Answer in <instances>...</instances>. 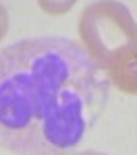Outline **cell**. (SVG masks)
<instances>
[{
  "instance_id": "cell-1",
  "label": "cell",
  "mask_w": 137,
  "mask_h": 155,
  "mask_svg": "<svg viewBox=\"0 0 137 155\" xmlns=\"http://www.w3.org/2000/svg\"><path fill=\"white\" fill-rule=\"evenodd\" d=\"M110 81L83 46L36 37L0 50V147L69 153L104 114Z\"/></svg>"
},
{
  "instance_id": "cell-2",
  "label": "cell",
  "mask_w": 137,
  "mask_h": 155,
  "mask_svg": "<svg viewBox=\"0 0 137 155\" xmlns=\"http://www.w3.org/2000/svg\"><path fill=\"white\" fill-rule=\"evenodd\" d=\"M79 35L87 54L106 72L112 62L137 41V23L125 4L98 0L81 12Z\"/></svg>"
},
{
  "instance_id": "cell-3",
  "label": "cell",
  "mask_w": 137,
  "mask_h": 155,
  "mask_svg": "<svg viewBox=\"0 0 137 155\" xmlns=\"http://www.w3.org/2000/svg\"><path fill=\"white\" fill-rule=\"evenodd\" d=\"M106 77L118 91L137 95V41L112 62V66L106 71Z\"/></svg>"
},
{
  "instance_id": "cell-4",
  "label": "cell",
  "mask_w": 137,
  "mask_h": 155,
  "mask_svg": "<svg viewBox=\"0 0 137 155\" xmlns=\"http://www.w3.org/2000/svg\"><path fill=\"white\" fill-rule=\"evenodd\" d=\"M37 4L44 12L58 17V15H64V12L71 11L77 4V0H37Z\"/></svg>"
},
{
  "instance_id": "cell-5",
  "label": "cell",
  "mask_w": 137,
  "mask_h": 155,
  "mask_svg": "<svg viewBox=\"0 0 137 155\" xmlns=\"http://www.w3.org/2000/svg\"><path fill=\"white\" fill-rule=\"evenodd\" d=\"M6 31H9V12H6V8L0 2V41H2V37L6 35Z\"/></svg>"
}]
</instances>
